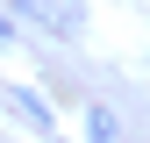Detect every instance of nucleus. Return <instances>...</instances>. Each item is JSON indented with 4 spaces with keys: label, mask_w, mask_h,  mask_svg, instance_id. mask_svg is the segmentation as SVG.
Instances as JSON below:
<instances>
[{
    "label": "nucleus",
    "mask_w": 150,
    "mask_h": 143,
    "mask_svg": "<svg viewBox=\"0 0 150 143\" xmlns=\"http://www.w3.org/2000/svg\"><path fill=\"white\" fill-rule=\"evenodd\" d=\"M0 107H14V115H29L36 129H50V100H36L29 86H0Z\"/></svg>",
    "instance_id": "2"
},
{
    "label": "nucleus",
    "mask_w": 150,
    "mask_h": 143,
    "mask_svg": "<svg viewBox=\"0 0 150 143\" xmlns=\"http://www.w3.org/2000/svg\"><path fill=\"white\" fill-rule=\"evenodd\" d=\"M0 43H14V22H0Z\"/></svg>",
    "instance_id": "4"
},
{
    "label": "nucleus",
    "mask_w": 150,
    "mask_h": 143,
    "mask_svg": "<svg viewBox=\"0 0 150 143\" xmlns=\"http://www.w3.org/2000/svg\"><path fill=\"white\" fill-rule=\"evenodd\" d=\"M86 143H115V115L107 107H86Z\"/></svg>",
    "instance_id": "3"
},
{
    "label": "nucleus",
    "mask_w": 150,
    "mask_h": 143,
    "mask_svg": "<svg viewBox=\"0 0 150 143\" xmlns=\"http://www.w3.org/2000/svg\"><path fill=\"white\" fill-rule=\"evenodd\" d=\"M14 14H22L29 29H57V36H79V14H71L64 0H14Z\"/></svg>",
    "instance_id": "1"
}]
</instances>
